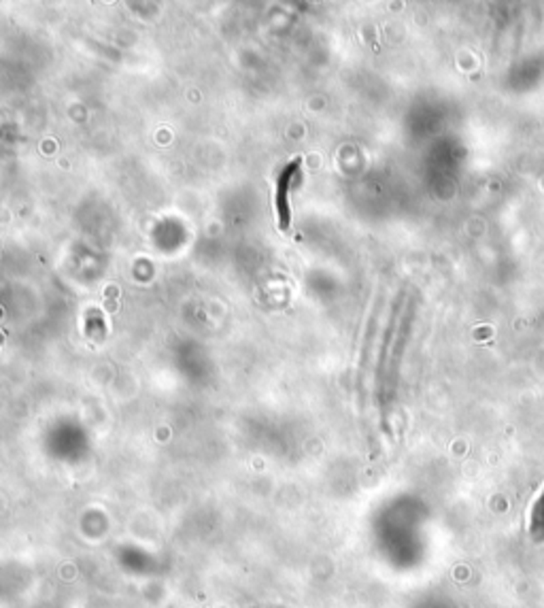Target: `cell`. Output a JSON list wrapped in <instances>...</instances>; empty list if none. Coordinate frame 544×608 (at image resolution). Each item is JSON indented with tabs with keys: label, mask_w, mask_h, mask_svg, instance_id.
Listing matches in <instances>:
<instances>
[{
	"label": "cell",
	"mask_w": 544,
	"mask_h": 608,
	"mask_svg": "<svg viewBox=\"0 0 544 608\" xmlns=\"http://www.w3.org/2000/svg\"><path fill=\"white\" fill-rule=\"evenodd\" d=\"M298 168H300V160H294L289 162L283 172L279 175V181H277V213H279V228L281 232H287L289 230V221H292V213H289V187L298 175Z\"/></svg>",
	"instance_id": "6da1fadb"
}]
</instances>
